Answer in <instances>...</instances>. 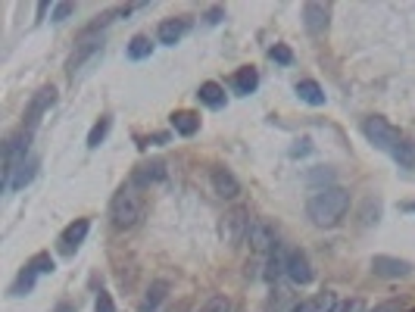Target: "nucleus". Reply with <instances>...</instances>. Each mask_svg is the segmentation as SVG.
<instances>
[{"label":"nucleus","instance_id":"nucleus-1","mask_svg":"<svg viewBox=\"0 0 415 312\" xmlns=\"http://www.w3.org/2000/svg\"><path fill=\"white\" fill-rule=\"evenodd\" d=\"M350 210V190L344 188H322L315 190L306 203V216L319 228H334Z\"/></svg>","mask_w":415,"mask_h":312},{"label":"nucleus","instance_id":"nucleus-2","mask_svg":"<svg viewBox=\"0 0 415 312\" xmlns=\"http://www.w3.org/2000/svg\"><path fill=\"white\" fill-rule=\"evenodd\" d=\"M141 216H144V200H141V194H137V188L135 184L119 188V194L113 197V203H109V219H113V225H116V228H135Z\"/></svg>","mask_w":415,"mask_h":312},{"label":"nucleus","instance_id":"nucleus-3","mask_svg":"<svg viewBox=\"0 0 415 312\" xmlns=\"http://www.w3.org/2000/svg\"><path fill=\"white\" fill-rule=\"evenodd\" d=\"M362 135H366L368 141L374 144V147L390 150V153H394V147L403 141L400 131H396L394 125L388 122V119H381V115H368L366 122H362Z\"/></svg>","mask_w":415,"mask_h":312},{"label":"nucleus","instance_id":"nucleus-4","mask_svg":"<svg viewBox=\"0 0 415 312\" xmlns=\"http://www.w3.org/2000/svg\"><path fill=\"white\" fill-rule=\"evenodd\" d=\"M247 244H250L253 253H272V250H278V234H275V228L266 219H256L247 228Z\"/></svg>","mask_w":415,"mask_h":312},{"label":"nucleus","instance_id":"nucleus-5","mask_svg":"<svg viewBox=\"0 0 415 312\" xmlns=\"http://www.w3.org/2000/svg\"><path fill=\"white\" fill-rule=\"evenodd\" d=\"M284 275L293 281V285H309L315 278L313 265H309V256L303 250H291L284 256Z\"/></svg>","mask_w":415,"mask_h":312},{"label":"nucleus","instance_id":"nucleus-6","mask_svg":"<svg viewBox=\"0 0 415 312\" xmlns=\"http://www.w3.org/2000/svg\"><path fill=\"white\" fill-rule=\"evenodd\" d=\"M247 228H250V219L244 216V210H232L228 216H222V225H218L222 241L225 244H232V247L247 238Z\"/></svg>","mask_w":415,"mask_h":312},{"label":"nucleus","instance_id":"nucleus-7","mask_svg":"<svg viewBox=\"0 0 415 312\" xmlns=\"http://www.w3.org/2000/svg\"><path fill=\"white\" fill-rule=\"evenodd\" d=\"M372 271L378 278H406L412 271V263L406 259H396V256H374L372 259Z\"/></svg>","mask_w":415,"mask_h":312},{"label":"nucleus","instance_id":"nucleus-8","mask_svg":"<svg viewBox=\"0 0 415 312\" xmlns=\"http://www.w3.org/2000/svg\"><path fill=\"white\" fill-rule=\"evenodd\" d=\"M210 184H212V194H216V197H222V200H234L240 194V181L228 169H212Z\"/></svg>","mask_w":415,"mask_h":312},{"label":"nucleus","instance_id":"nucleus-9","mask_svg":"<svg viewBox=\"0 0 415 312\" xmlns=\"http://www.w3.org/2000/svg\"><path fill=\"white\" fill-rule=\"evenodd\" d=\"M188 25H191V22L184 19V16H178V19H166L163 25H159V32H157L159 44H166V47H175V44L184 38V32H188Z\"/></svg>","mask_w":415,"mask_h":312},{"label":"nucleus","instance_id":"nucleus-10","mask_svg":"<svg viewBox=\"0 0 415 312\" xmlns=\"http://www.w3.org/2000/svg\"><path fill=\"white\" fill-rule=\"evenodd\" d=\"M54 100H56V91H54V85H47V88H41L38 91V97L32 100V107H28V129H34L38 125V119L44 115V109H50L54 107Z\"/></svg>","mask_w":415,"mask_h":312},{"label":"nucleus","instance_id":"nucleus-11","mask_svg":"<svg viewBox=\"0 0 415 312\" xmlns=\"http://www.w3.org/2000/svg\"><path fill=\"white\" fill-rule=\"evenodd\" d=\"M166 178V163L163 159H153V163L137 166L135 172V188H147V184H157Z\"/></svg>","mask_w":415,"mask_h":312},{"label":"nucleus","instance_id":"nucleus-12","mask_svg":"<svg viewBox=\"0 0 415 312\" xmlns=\"http://www.w3.org/2000/svg\"><path fill=\"white\" fill-rule=\"evenodd\" d=\"M303 19H306L309 34H322L328 28V7L325 3H306L303 7Z\"/></svg>","mask_w":415,"mask_h":312},{"label":"nucleus","instance_id":"nucleus-13","mask_svg":"<svg viewBox=\"0 0 415 312\" xmlns=\"http://www.w3.org/2000/svg\"><path fill=\"white\" fill-rule=\"evenodd\" d=\"M88 228H91V222L88 219H78V222H72L66 231H63V238H60V244H63V250L66 253H72V250H78V244L85 241V234H88Z\"/></svg>","mask_w":415,"mask_h":312},{"label":"nucleus","instance_id":"nucleus-14","mask_svg":"<svg viewBox=\"0 0 415 312\" xmlns=\"http://www.w3.org/2000/svg\"><path fill=\"white\" fill-rule=\"evenodd\" d=\"M334 306H337V297L331 291H325V293H315V297L303 300L293 312H334Z\"/></svg>","mask_w":415,"mask_h":312},{"label":"nucleus","instance_id":"nucleus-15","mask_svg":"<svg viewBox=\"0 0 415 312\" xmlns=\"http://www.w3.org/2000/svg\"><path fill=\"white\" fill-rule=\"evenodd\" d=\"M172 129H175L178 135H184V137L197 135V129H200V115L191 113V109H181V113L172 115Z\"/></svg>","mask_w":415,"mask_h":312},{"label":"nucleus","instance_id":"nucleus-16","mask_svg":"<svg viewBox=\"0 0 415 312\" xmlns=\"http://www.w3.org/2000/svg\"><path fill=\"white\" fill-rule=\"evenodd\" d=\"M259 88V72L253 66H244V69H238V72H234V91H238V94H253V91Z\"/></svg>","mask_w":415,"mask_h":312},{"label":"nucleus","instance_id":"nucleus-17","mask_svg":"<svg viewBox=\"0 0 415 312\" xmlns=\"http://www.w3.org/2000/svg\"><path fill=\"white\" fill-rule=\"evenodd\" d=\"M197 97H200V103H206V107H212V109H222L225 107V91H222V85H216V82H203V85H200Z\"/></svg>","mask_w":415,"mask_h":312},{"label":"nucleus","instance_id":"nucleus-18","mask_svg":"<svg viewBox=\"0 0 415 312\" xmlns=\"http://www.w3.org/2000/svg\"><path fill=\"white\" fill-rule=\"evenodd\" d=\"M297 94H300V100H306L309 107H322V103H325V91H322L319 82H313V78H303V82L297 85Z\"/></svg>","mask_w":415,"mask_h":312},{"label":"nucleus","instance_id":"nucleus-19","mask_svg":"<svg viewBox=\"0 0 415 312\" xmlns=\"http://www.w3.org/2000/svg\"><path fill=\"white\" fill-rule=\"evenodd\" d=\"M34 172H38V159H34V156H28L25 163H22L19 169H16L13 181H10V190H19V188H25V184L34 178Z\"/></svg>","mask_w":415,"mask_h":312},{"label":"nucleus","instance_id":"nucleus-20","mask_svg":"<svg viewBox=\"0 0 415 312\" xmlns=\"http://www.w3.org/2000/svg\"><path fill=\"white\" fill-rule=\"evenodd\" d=\"M166 291H169V281H153V285H150V291H147V297H144V303H141V312H153V309H157V306L163 303Z\"/></svg>","mask_w":415,"mask_h":312},{"label":"nucleus","instance_id":"nucleus-21","mask_svg":"<svg viewBox=\"0 0 415 312\" xmlns=\"http://www.w3.org/2000/svg\"><path fill=\"white\" fill-rule=\"evenodd\" d=\"M394 159L400 166H406V169H415V141L412 137H403L400 144L394 147Z\"/></svg>","mask_w":415,"mask_h":312},{"label":"nucleus","instance_id":"nucleus-22","mask_svg":"<svg viewBox=\"0 0 415 312\" xmlns=\"http://www.w3.org/2000/svg\"><path fill=\"white\" fill-rule=\"evenodd\" d=\"M97 54H100V41H85L82 47H78V54H72V60H69V75H75V69Z\"/></svg>","mask_w":415,"mask_h":312},{"label":"nucleus","instance_id":"nucleus-23","mask_svg":"<svg viewBox=\"0 0 415 312\" xmlns=\"http://www.w3.org/2000/svg\"><path fill=\"white\" fill-rule=\"evenodd\" d=\"M150 54H153V44H150V38H144V34L131 38V44H128V60H147Z\"/></svg>","mask_w":415,"mask_h":312},{"label":"nucleus","instance_id":"nucleus-24","mask_svg":"<svg viewBox=\"0 0 415 312\" xmlns=\"http://www.w3.org/2000/svg\"><path fill=\"white\" fill-rule=\"evenodd\" d=\"M28 269H32L34 275H47V271H54L56 265H54V256H50V253H38V256L28 263Z\"/></svg>","mask_w":415,"mask_h":312},{"label":"nucleus","instance_id":"nucleus-25","mask_svg":"<svg viewBox=\"0 0 415 312\" xmlns=\"http://www.w3.org/2000/svg\"><path fill=\"white\" fill-rule=\"evenodd\" d=\"M232 309H234V306H232V300L225 297V293H216V297H210V300H206V303H203V309H200V312H232Z\"/></svg>","mask_w":415,"mask_h":312},{"label":"nucleus","instance_id":"nucleus-26","mask_svg":"<svg viewBox=\"0 0 415 312\" xmlns=\"http://www.w3.org/2000/svg\"><path fill=\"white\" fill-rule=\"evenodd\" d=\"M106 131H109V115H103L100 122L91 129V135H88V147H100V141L106 137Z\"/></svg>","mask_w":415,"mask_h":312},{"label":"nucleus","instance_id":"nucleus-27","mask_svg":"<svg viewBox=\"0 0 415 312\" xmlns=\"http://www.w3.org/2000/svg\"><path fill=\"white\" fill-rule=\"evenodd\" d=\"M32 287H34V271L25 265V271L19 275V281H16V287H13V293H16V297H25Z\"/></svg>","mask_w":415,"mask_h":312},{"label":"nucleus","instance_id":"nucleus-28","mask_svg":"<svg viewBox=\"0 0 415 312\" xmlns=\"http://www.w3.org/2000/svg\"><path fill=\"white\" fill-rule=\"evenodd\" d=\"M334 312H366V303H362L359 297H353V300H344V303H337V306H334Z\"/></svg>","mask_w":415,"mask_h":312},{"label":"nucleus","instance_id":"nucleus-29","mask_svg":"<svg viewBox=\"0 0 415 312\" xmlns=\"http://www.w3.org/2000/svg\"><path fill=\"white\" fill-rule=\"evenodd\" d=\"M269 56H272V60H278V63H291L293 60V54H291V47H284V44H275L272 50H269Z\"/></svg>","mask_w":415,"mask_h":312},{"label":"nucleus","instance_id":"nucleus-30","mask_svg":"<svg viewBox=\"0 0 415 312\" xmlns=\"http://www.w3.org/2000/svg\"><path fill=\"white\" fill-rule=\"evenodd\" d=\"M72 13H75V3H56V7H54V22L69 19Z\"/></svg>","mask_w":415,"mask_h":312},{"label":"nucleus","instance_id":"nucleus-31","mask_svg":"<svg viewBox=\"0 0 415 312\" xmlns=\"http://www.w3.org/2000/svg\"><path fill=\"white\" fill-rule=\"evenodd\" d=\"M94 309H97V312H116V306H113V297L100 291V297H97V306H94Z\"/></svg>","mask_w":415,"mask_h":312},{"label":"nucleus","instance_id":"nucleus-32","mask_svg":"<svg viewBox=\"0 0 415 312\" xmlns=\"http://www.w3.org/2000/svg\"><path fill=\"white\" fill-rule=\"evenodd\" d=\"M372 312H406V309H403V303H400V300H388V303L374 306Z\"/></svg>","mask_w":415,"mask_h":312},{"label":"nucleus","instance_id":"nucleus-33","mask_svg":"<svg viewBox=\"0 0 415 312\" xmlns=\"http://www.w3.org/2000/svg\"><path fill=\"white\" fill-rule=\"evenodd\" d=\"M218 19H222V10H218V7H216V10H210V13H206V22H212V25H216Z\"/></svg>","mask_w":415,"mask_h":312},{"label":"nucleus","instance_id":"nucleus-34","mask_svg":"<svg viewBox=\"0 0 415 312\" xmlns=\"http://www.w3.org/2000/svg\"><path fill=\"white\" fill-rule=\"evenodd\" d=\"M56 312H72V306H69V303H63V306H60V309H56Z\"/></svg>","mask_w":415,"mask_h":312},{"label":"nucleus","instance_id":"nucleus-35","mask_svg":"<svg viewBox=\"0 0 415 312\" xmlns=\"http://www.w3.org/2000/svg\"><path fill=\"white\" fill-rule=\"evenodd\" d=\"M403 210H406V212H415V203H403Z\"/></svg>","mask_w":415,"mask_h":312},{"label":"nucleus","instance_id":"nucleus-36","mask_svg":"<svg viewBox=\"0 0 415 312\" xmlns=\"http://www.w3.org/2000/svg\"><path fill=\"white\" fill-rule=\"evenodd\" d=\"M409 312H415V309H409Z\"/></svg>","mask_w":415,"mask_h":312}]
</instances>
